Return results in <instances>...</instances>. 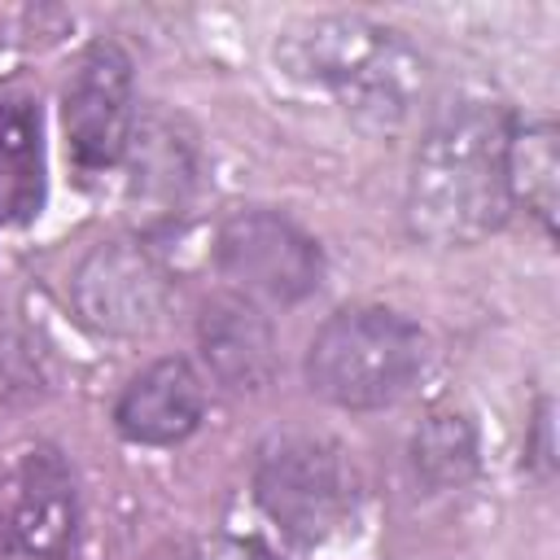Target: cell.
<instances>
[{
    "instance_id": "4",
    "label": "cell",
    "mask_w": 560,
    "mask_h": 560,
    "mask_svg": "<svg viewBox=\"0 0 560 560\" xmlns=\"http://www.w3.org/2000/svg\"><path fill=\"white\" fill-rule=\"evenodd\" d=\"M359 472L324 433H276L254 459V503L298 547L341 538L359 516Z\"/></svg>"
},
{
    "instance_id": "5",
    "label": "cell",
    "mask_w": 560,
    "mask_h": 560,
    "mask_svg": "<svg viewBox=\"0 0 560 560\" xmlns=\"http://www.w3.org/2000/svg\"><path fill=\"white\" fill-rule=\"evenodd\" d=\"M214 271L232 284L236 298L293 306L311 298L324 280L319 241L271 206H241L214 228Z\"/></svg>"
},
{
    "instance_id": "6",
    "label": "cell",
    "mask_w": 560,
    "mask_h": 560,
    "mask_svg": "<svg viewBox=\"0 0 560 560\" xmlns=\"http://www.w3.org/2000/svg\"><path fill=\"white\" fill-rule=\"evenodd\" d=\"M171 271L144 236H114L92 245L74 276V315L101 337H144L171 311Z\"/></svg>"
},
{
    "instance_id": "8",
    "label": "cell",
    "mask_w": 560,
    "mask_h": 560,
    "mask_svg": "<svg viewBox=\"0 0 560 560\" xmlns=\"http://www.w3.org/2000/svg\"><path fill=\"white\" fill-rule=\"evenodd\" d=\"M83 529L74 468L52 451H26L0 481V547L26 560H70Z\"/></svg>"
},
{
    "instance_id": "10",
    "label": "cell",
    "mask_w": 560,
    "mask_h": 560,
    "mask_svg": "<svg viewBox=\"0 0 560 560\" xmlns=\"http://www.w3.org/2000/svg\"><path fill=\"white\" fill-rule=\"evenodd\" d=\"M201 411H206V385L197 368L188 359H158L122 385L114 402V424L127 442L175 446L197 433Z\"/></svg>"
},
{
    "instance_id": "12",
    "label": "cell",
    "mask_w": 560,
    "mask_h": 560,
    "mask_svg": "<svg viewBox=\"0 0 560 560\" xmlns=\"http://www.w3.org/2000/svg\"><path fill=\"white\" fill-rule=\"evenodd\" d=\"M44 109L22 83H0V228L31 223L44 210Z\"/></svg>"
},
{
    "instance_id": "15",
    "label": "cell",
    "mask_w": 560,
    "mask_h": 560,
    "mask_svg": "<svg viewBox=\"0 0 560 560\" xmlns=\"http://www.w3.org/2000/svg\"><path fill=\"white\" fill-rule=\"evenodd\" d=\"M149 560H276L254 538H210V542H162Z\"/></svg>"
},
{
    "instance_id": "7",
    "label": "cell",
    "mask_w": 560,
    "mask_h": 560,
    "mask_svg": "<svg viewBox=\"0 0 560 560\" xmlns=\"http://www.w3.org/2000/svg\"><path fill=\"white\" fill-rule=\"evenodd\" d=\"M136 66L118 39H96L74 61L61 92L66 153L79 175H101L127 158L136 131Z\"/></svg>"
},
{
    "instance_id": "9",
    "label": "cell",
    "mask_w": 560,
    "mask_h": 560,
    "mask_svg": "<svg viewBox=\"0 0 560 560\" xmlns=\"http://www.w3.org/2000/svg\"><path fill=\"white\" fill-rule=\"evenodd\" d=\"M127 171H131L127 197H131L140 223L162 232L188 214V206L201 188V149L166 114H153L144 122L136 118V131L127 144Z\"/></svg>"
},
{
    "instance_id": "11",
    "label": "cell",
    "mask_w": 560,
    "mask_h": 560,
    "mask_svg": "<svg viewBox=\"0 0 560 560\" xmlns=\"http://www.w3.org/2000/svg\"><path fill=\"white\" fill-rule=\"evenodd\" d=\"M197 346L206 368L228 389H262L276 372V332L258 302L223 293L206 302L197 319Z\"/></svg>"
},
{
    "instance_id": "14",
    "label": "cell",
    "mask_w": 560,
    "mask_h": 560,
    "mask_svg": "<svg viewBox=\"0 0 560 560\" xmlns=\"http://www.w3.org/2000/svg\"><path fill=\"white\" fill-rule=\"evenodd\" d=\"M407 459L424 490H459L477 472V424L468 420V411L433 407L416 424Z\"/></svg>"
},
{
    "instance_id": "3",
    "label": "cell",
    "mask_w": 560,
    "mask_h": 560,
    "mask_svg": "<svg viewBox=\"0 0 560 560\" xmlns=\"http://www.w3.org/2000/svg\"><path fill=\"white\" fill-rule=\"evenodd\" d=\"M429 337L394 306H341L306 346V385L341 411L394 407L424 372Z\"/></svg>"
},
{
    "instance_id": "1",
    "label": "cell",
    "mask_w": 560,
    "mask_h": 560,
    "mask_svg": "<svg viewBox=\"0 0 560 560\" xmlns=\"http://www.w3.org/2000/svg\"><path fill=\"white\" fill-rule=\"evenodd\" d=\"M508 131L512 114L494 101L442 105L416 153L402 197L407 232L438 249H468L494 236L512 210L508 197Z\"/></svg>"
},
{
    "instance_id": "13",
    "label": "cell",
    "mask_w": 560,
    "mask_h": 560,
    "mask_svg": "<svg viewBox=\"0 0 560 560\" xmlns=\"http://www.w3.org/2000/svg\"><path fill=\"white\" fill-rule=\"evenodd\" d=\"M508 197L521 206L542 236H556L560 210V131L551 118H529L508 131Z\"/></svg>"
},
{
    "instance_id": "2",
    "label": "cell",
    "mask_w": 560,
    "mask_h": 560,
    "mask_svg": "<svg viewBox=\"0 0 560 560\" xmlns=\"http://www.w3.org/2000/svg\"><path fill=\"white\" fill-rule=\"evenodd\" d=\"M276 61L376 127L402 122L424 88V57L402 31L359 13H324L289 26L276 44Z\"/></svg>"
}]
</instances>
